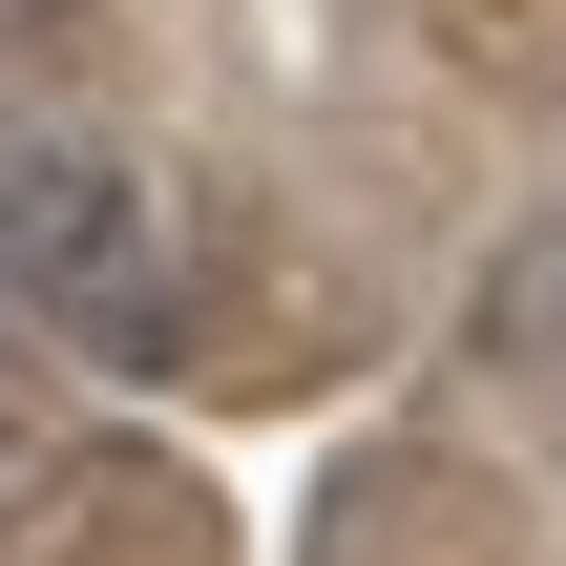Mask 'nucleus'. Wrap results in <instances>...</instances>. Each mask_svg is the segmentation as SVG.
Wrapping results in <instances>:
<instances>
[{"label": "nucleus", "instance_id": "obj_1", "mask_svg": "<svg viewBox=\"0 0 566 566\" xmlns=\"http://www.w3.org/2000/svg\"><path fill=\"white\" fill-rule=\"evenodd\" d=\"M0 294L42 336H84V357H168L189 336V252H168L147 168L126 147H63V126L0 147Z\"/></svg>", "mask_w": 566, "mask_h": 566}, {"label": "nucleus", "instance_id": "obj_2", "mask_svg": "<svg viewBox=\"0 0 566 566\" xmlns=\"http://www.w3.org/2000/svg\"><path fill=\"white\" fill-rule=\"evenodd\" d=\"M483 357H504V378H546V399H566V210L525 231V252H504V294H483Z\"/></svg>", "mask_w": 566, "mask_h": 566}]
</instances>
